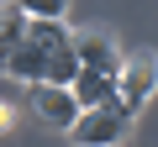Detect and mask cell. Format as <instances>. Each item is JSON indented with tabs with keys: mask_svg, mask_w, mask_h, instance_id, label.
<instances>
[{
	"mask_svg": "<svg viewBox=\"0 0 158 147\" xmlns=\"http://www.w3.org/2000/svg\"><path fill=\"white\" fill-rule=\"evenodd\" d=\"M11 79H27V84H69L85 68H79V53H74V26L63 21H27V42L11 53Z\"/></svg>",
	"mask_w": 158,
	"mask_h": 147,
	"instance_id": "1",
	"label": "cell"
},
{
	"mask_svg": "<svg viewBox=\"0 0 158 147\" xmlns=\"http://www.w3.org/2000/svg\"><path fill=\"white\" fill-rule=\"evenodd\" d=\"M153 95H158V53H153V47H137V53H127V63H121V79H116V105L137 121V110H142Z\"/></svg>",
	"mask_w": 158,
	"mask_h": 147,
	"instance_id": "2",
	"label": "cell"
},
{
	"mask_svg": "<svg viewBox=\"0 0 158 147\" xmlns=\"http://www.w3.org/2000/svg\"><path fill=\"white\" fill-rule=\"evenodd\" d=\"M32 110L42 126H58V131H74V121L85 116V105L69 84H32Z\"/></svg>",
	"mask_w": 158,
	"mask_h": 147,
	"instance_id": "5",
	"label": "cell"
},
{
	"mask_svg": "<svg viewBox=\"0 0 158 147\" xmlns=\"http://www.w3.org/2000/svg\"><path fill=\"white\" fill-rule=\"evenodd\" d=\"M74 95H79V105L85 110H100V105H116V79H100V74H79L74 79Z\"/></svg>",
	"mask_w": 158,
	"mask_h": 147,
	"instance_id": "6",
	"label": "cell"
},
{
	"mask_svg": "<svg viewBox=\"0 0 158 147\" xmlns=\"http://www.w3.org/2000/svg\"><path fill=\"white\" fill-rule=\"evenodd\" d=\"M16 6L27 11V21H63L69 0H16Z\"/></svg>",
	"mask_w": 158,
	"mask_h": 147,
	"instance_id": "7",
	"label": "cell"
},
{
	"mask_svg": "<svg viewBox=\"0 0 158 147\" xmlns=\"http://www.w3.org/2000/svg\"><path fill=\"white\" fill-rule=\"evenodd\" d=\"M127 126H132V116L121 105H100V110H85V116H79L69 137H74V147H121Z\"/></svg>",
	"mask_w": 158,
	"mask_h": 147,
	"instance_id": "4",
	"label": "cell"
},
{
	"mask_svg": "<svg viewBox=\"0 0 158 147\" xmlns=\"http://www.w3.org/2000/svg\"><path fill=\"white\" fill-rule=\"evenodd\" d=\"M74 53H79V68L100 74V79H121L127 53L116 47V37H111L106 26H79V32H74Z\"/></svg>",
	"mask_w": 158,
	"mask_h": 147,
	"instance_id": "3",
	"label": "cell"
},
{
	"mask_svg": "<svg viewBox=\"0 0 158 147\" xmlns=\"http://www.w3.org/2000/svg\"><path fill=\"white\" fill-rule=\"evenodd\" d=\"M16 16H21V6H16V0H0V32H6Z\"/></svg>",
	"mask_w": 158,
	"mask_h": 147,
	"instance_id": "8",
	"label": "cell"
},
{
	"mask_svg": "<svg viewBox=\"0 0 158 147\" xmlns=\"http://www.w3.org/2000/svg\"><path fill=\"white\" fill-rule=\"evenodd\" d=\"M16 126V110H11V100H0V131H11Z\"/></svg>",
	"mask_w": 158,
	"mask_h": 147,
	"instance_id": "9",
	"label": "cell"
}]
</instances>
